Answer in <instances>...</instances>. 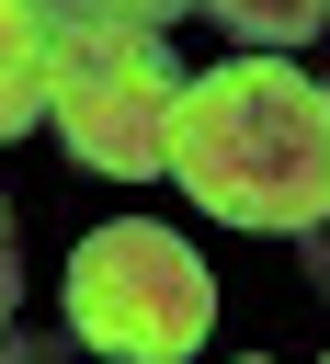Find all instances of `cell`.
<instances>
[{
  "mask_svg": "<svg viewBox=\"0 0 330 364\" xmlns=\"http://www.w3.org/2000/svg\"><path fill=\"white\" fill-rule=\"evenodd\" d=\"M171 182L216 228H284L307 239L330 216V91L284 57H239L182 80L171 102Z\"/></svg>",
  "mask_w": 330,
  "mask_h": 364,
  "instance_id": "6da1fadb",
  "label": "cell"
},
{
  "mask_svg": "<svg viewBox=\"0 0 330 364\" xmlns=\"http://www.w3.org/2000/svg\"><path fill=\"white\" fill-rule=\"evenodd\" d=\"M171 102H182V68L159 34H137V23L46 34V125L80 171H102V182L171 171Z\"/></svg>",
  "mask_w": 330,
  "mask_h": 364,
  "instance_id": "7a4b0ae2",
  "label": "cell"
},
{
  "mask_svg": "<svg viewBox=\"0 0 330 364\" xmlns=\"http://www.w3.org/2000/svg\"><path fill=\"white\" fill-rule=\"evenodd\" d=\"M205 318H216V273L171 228L125 216V228H91L68 250V330L91 353H114V364H193Z\"/></svg>",
  "mask_w": 330,
  "mask_h": 364,
  "instance_id": "3957f363",
  "label": "cell"
},
{
  "mask_svg": "<svg viewBox=\"0 0 330 364\" xmlns=\"http://www.w3.org/2000/svg\"><path fill=\"white\" fill-rule=\"evenodd\" d=\"M46 114V23L34 0H0V136H23Z\"/></svg>",
  "mask_w": 330,
  "mask_h": 364,
  "instance_id": "277c9868",
  "label": "cell"
},
{
  "mask_svg": "<svg viewBox=\"0 0 330 364\" xmlns=\"http://www.w3.org/2000/svg\"><path fill=\"white\" fill-rule=\"evenodd\" d=\"M193 11H216V23L250 34L262 57H273V46H307V34L330 23V0H193Z\"/></svg>",
  "mask_w": 330,
  "mask_h": 364,
  "instance_id": "5b68a950",
  "label": "cell"
},
{
  "mask_svg": "<svg viewBox=\"0 0 330 364\" xmlns=\"http://www.w3.org/2000/svg\"><path fill=\"white\" fill-rule=\"evenodd\" d=\"M193 0H34V23L46 34H102V23H137V34H159V23H182Z\"/></svg>",
  "mask_w": 330,
  "mask_h": 364,
  "instance_id": "8992f818",
  "label": "cell"
},
{
  "mask_svg": "<svg viewBox=\"0 0 330 364\" xmlns=\"http://www.w3.org/2000/svg\"><path fill=\"white\" fill-rule=\"evenodd\" d=\"M307 284H319V296H330V216H319V228H307Z\"/></svg>",
  "mask_w": 330,
  "mask_h": 364,
  "instance_id": "52a82bcc",
  "label": "cell"
},
{
  "mask_svg": "<svg viewBox=\"0 0 330 364\" xmlns=\"http://www.w3.org/2000/svg\"><path fill=\"white\" fill-rule=\"evenodd\" d=\"M11 284H23V262H11V216H0V318H11Z\"/></svg>",
  "mask_w": 330,
  "mask_h": 364,
  "instance_id": "ba28073f",
  "label": "cell"
},
{
  "mask_svg": "<svg viewBox=\"0 0 330 364\" xmlns=\"http://www.w3.org/2000/svg\"><path fill=\"white\" fill-rule=\"evenodd\" d=\"M250 364H273V353H250Z\"/></svg>",
  "mask_w": 330,
  "mask_h": 364,
  "instance_id": "9c48e42d",
  "label": "cell"
},
{
  "mask_svg": "<svg viewBox=\"0 0 330 364\" xmlns=\"http://www.w3.org/2000/svg\"><path fill=\"white\" fill-rule=\"evenodd\" d=\"M319 91H330V80H319Z\"/></svg>",
  "mask_w": 330,
  "mask_h": 364,
  "instance_id": "30bf717a",
  "label": "cell"
}]
</instances>
